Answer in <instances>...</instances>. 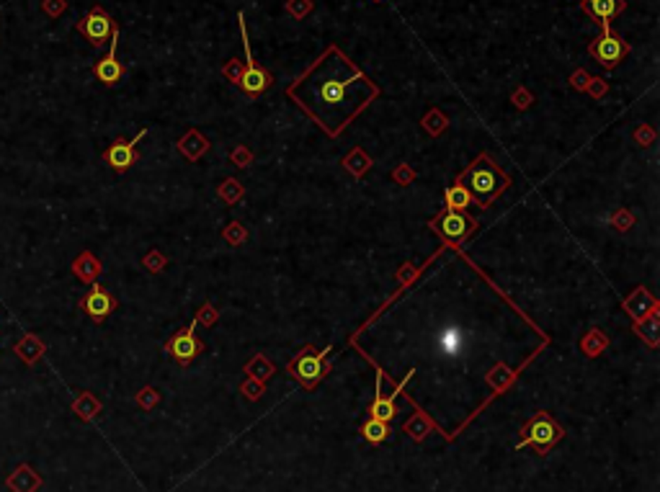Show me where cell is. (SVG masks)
I'll return each instance as SVG.
<instances>
[{
  "mask_svg": "<svg viewBox=\"0 0 660 492\" xmlns=\"http://www.w3.org/2000/svg\"><path fill=\"white\" fill-rule=\"evenodd\" d=\"M563 438H565L563 425L555 423L549 412L539 410V412H534L532 418H529V423L521 428V436H518L516 448L532 446L539 456H547Z\"/></svg>",
  "mask_w": 660,
  "mask_h": 492,
  "instance_id": "3957f363",
  "label": "cell"
},
{
  "mask_svg": "<svg viewBox=\"0 0 660 492\" xmlns=\"http://www.w3.org/2000/svg\"><path fill=\"white\" fill-rule=\"evenodd\" d=\"M44 8H47V13H49V16H57V13H62L65 3H62V0H47Z\"/></svg>",
  "mask_w": 660,
  "mask_h": 492,
  "instance_id": "83f0119b",
  "label": "cell"
},
{
  "mask_svg": "<svg viewBox=\"0 0 660 492\" xmlns=\"http://www.w3.org/2000/svg\"><path fill=\"white\" fill-rule=\"evenodd\" d=\"M286 96L330 137H338L379 96V88L333 44L286 88Z\"/></svg>",
  "mask_w": 660,
  "mask_h": 492,
  "instance_id": "6da1fadb",
  "label": "cell"
},
{
  "mask_svg": "<svg viewBox=\"0 0 660 492\" xmlns=\"http://www.w3.org/2000/svg\"><path fill=\"white\" fill-rule=\"evenodd\" d=\"M75 29L80 31L82 37L88 39V42L96 47V49H101V47H104L106 42L111 39L114 29H116V23H114V18L106 13L104 8L96 6V8H90L88 13L82 16L80 21H78Z\"/></svg>",
  "mask_w": 660,
  "mask_h": 492,
  "instance_id": "ba28073f",
  "label": "cell"
},
{
  "mask_svg": "<svg viewBox=\"0 0 660 492\" xmlns=\"http://www.w3.org/2000/svg\"><path fill=\"white\" fill-rule=\"evenodd\" d=\"M116 42H119V26L114 29L111 39H109V52H106L104 60H98L93 65V73L104 85H116V82L124 78V65L116 60Z\"/></svg>",
  "mask_w": 660,
  "mask_h": 492,
  "instance_id": "7c38bea8",
  "label": "cell"
},
{
  "mask_svg": "<svg viewBox=\"0 0 660 492\" xmlns=\"http://www.w3.org/2000/svg\"><path fill=\"white\" fill-rule=\"evenodd\" d=\"M101 263H98V258L90 250H85V253H80L73 261V273H75L80 281H85V283H93L96 281L98 276H101Z\"/></svg>",
  "mask_w": 660,
  "mask_h": 492,
  "instance_id": "2e32d148",
  "label": "cell"
},
{
  "mask_svg": "<svg viewBox=\"0 0 660 492\" xmlns=\"http://www.w3.org/2000/svg\"><path fill=\"white\" fill-rule=\"evenodd\" d=\"M470 204H472V196L467 194V188L462 186L459 180H454V183L446 188V194H444V207L454 211H465Z\"/></svg>",
  "mask_w": 660,
  "mask_h": 492,
  "instance_id": "ac0fdd59",
  "label": "cell"
},
{
  "mask_svg": "<svg viewBox=\"0 0 660 492\" xmlns=\"http://www.w3.org/2000/svg\"><path fill=\"white\" fill-rule=\"evenodd\" d=\"M238 21H240V34H243V44H245V65H243V73H240V80H238V88L243 90V93H248L250 98L261 96L263 90L269 88L271 82H274V78H271L266 70L261 68V65H255L253 62V54H250V42H248V26H245V16L238 13Z\"/></svg>",
  "mask_w": 660,
  "mask_h": 492,
  "instance_id": "8992f818",
  "label": "cell"
},
{
  "mask_svg": "<svg viewBox=\"0 0 660 492\" xmlns=\"http://www.w3.org/2000/svg\"><path fill=\"white\" fill-rule=\"evenodd\" d=\"M580 3H583L585 13L591 16L593 21L601 26V31L611 29V18L619 16L624 8H627L624 0H580Z\"/></svg>",
  "mask_w": 660,
  "mask_h": 492,
  "instance_id": "4fadbf2b",
  "label": "cell"
},
{
  "mask_svg": "<svg viewBox=\"0 0 660 492\" xmlns=\"http://www.w3.org/2000/svg\"><path fill=\"white\" fill-rule=\"evenodd\" d=\"M145 266L152 271V273H158V271H163V266H165V258L160 253H150L147 258H145Z\"/></svg>",
  "mask_w": 660,
  "mask_h": 492,
  "instance_id": "d4e9b609",
  "label": "cell"
},
{
  "mask_svg": "<svg viewBox=\"0 0 660 492\" xmlns=\"http://www.w3.org/2000/svg\"><path fill=\"white\" fill-rule=\"evenodd\" d=\"M235 157H238V160H240V165H243L248 160V152H245V149H238V152H235Z\"/></svg>",
  "mask_w": 660,
  "mask_h": 492,
  "instance_id": "f1b7e54d",
  "label": "cell"
},
{
  "mask_svg": "<svg viewBox=\"0 0 660 492\" xmlns=\"http://www.w3.org/2000/svg\"><path fill=\"white\" fill-rule=\"evenodd\" d=\"M330 353V348H325V351H315V348H302L297 356H294V361H289V366H286V371H289V376H294V379L300 381L305 389H312L320 384V379H323L325 374H328V366L323 364V358Z\"/></svg>",
  "mask_w": 660,
  "mask_h": 492,
  "instance_id": "277c9868",
  "label": "cell"
},
{
  "mask_svg": "<svg viewBox=\"0 0 660 492\" xmlns=\"http://www.w3.org/2000/svg\"><path fill=\"white\" fill-rule=\"evenodd\" d=\"M225 238H227V240H233V242H240V240H243V227H240L238 222H233V224H230V227L225 230Z\"/></svg>",
  "mask_w": 660,
  "mask_h": 492,
  "instance_id": "4316f807",
  "label": "cell"
},
{
  "mask_svg": "<svg viewBox=\"0 0 660 492\" xmlns=\"http://www.w3.org/2000/svg\"><path fill=\"white\" fill-rule=\"evenodd\" d=\"M377 3H379V0H377Z\"/></svg>",
  "mask_w": 660,
  "mask_h": 492,
  "instance_id": "f546056e",
  "label": "cell"
},
{
  "mask_svg": "<svg viewBox=\"0 0 660 492\" xmlns=\"http://www.w3.org/2000/svg\"><path fill=\"white\" fill-rule=\"evenodd\" d=\"M194 330H196V322L194 325H188V328L178 330V333L165 343V351L171 353V358H176L181 366H188L196 356H199V353L204 351L202 340L196 338Z\"/></svg>",
  "mask_w": 660,
  "mask_h": 492,
  "instance_id": "30bf717a",
  "label": "cell"
},
{
  "mask_svg": "<svg viewBox=\"0 0 660 492\" xmlns=\"http://www.w3.org/2000/svg\"><path fill=\"white\" fill-rule=\"evenodd\" d=\"M382 381H384V374L377 371L374 402H372V407H369V415H372L374 420L390 423V420H395V412H398V407H395V395H392V397H384L382 395Z\"/></svg>",
  "mask_w": 660,
  "mask_h": 492,
  "instance_id": "9a60e30c",
  "label": "cell"
},
{
  "mask_svg": "<svg viewBox=\"0 0 660 492\" xmlns=\"http://www.w3.org/2000/svg\"><path fill=\"white\" fill-rule=\"evenodd\" d=\"M42 485H44L42 474L34 467H29V464H18L6 477V487L11 492H39Z\"/></svg>",
  "mask_w": 660,
  "mask_h": 492,
  "instance_id": "5bb4252c",
  "label": "cell"
},
{
  "mask_svg": "<svg viewBox=\"0 0 660 492\" xmlns=\"http://www.w3.org/2000/svg\"><path fill=\"white\" fill-rule=\"evenodd\" d=\"M310 8H312L310 0H289V3H286V11H289L294 18H305V16L310 13Z\"/></svg>",
  "mask_w": 660,
  "mask_h": 492,
  "instance_id": "603a6c76",
  "label": "cell"
},
{
  "mask_svg": "<svg viewBox=\"0 0 660 492\" xmlns=\"http://www.w3.org/2000/svg\"><path fill=\"white\" fill-rule=\"evenodd\" d=\"M137 402L142 405V407H152V405L158 402V395H155V389H142V395L137 397Z\"/></svg>",
  "mask_w": 660,
  "mask_h": 492,
  "instance_id": "484cf974",
  "label": "cell"
},
{
  "mask_svg": "<svg viewBox=\"0 0 660 492\" xmlns=\"http://www.w3.org/2000/svg\"><path fill=\"white\" fill-rule=\"evenodd\" d=\"M222 73H225L227 78H230V80L238 85V80H240V73H243V65L238 60H230V65H225V70H222Z\"/></svg>",
  "mask_w": 660,
  "mask_h": 492,
  "instance_id": "cb8c5ba5",
  "label": "cell"
},
{
  "mask_svg": "<svg viewBox=\"0 0 660 492\" xmlns=\"http://www.w3.org/2000/svg\"><path fill=\"white\" fill-rule=\"evenodd\" d=\"M426 129L431 132V135H441L444 129H446V119H444L439 111H431L426 119Z\"/></svg>",
  "mask_w": 660,
  "mask_h": 492,
  "instance_id": "7402d4cb",
  "label": "cell"
},
{
  "mask_svg": "<svg viewBox=\"0 0 660 492\" xmlns=\"http://www.w3.org/2000/svg\"><path fill=\"white\" fill-rule=\"evenodd\" d=\"M80 309L88 314L93 322H104L106 317H109V314L116 309V299H114L111 294L104 289V286L93 283L88 294L80 299Z\"/></svg>",
  "mask_w": 660,
  "mask_h": 492,
  "instance_id": "8fae6325",
  "label": "cell"
},
{
  "mask_svg": "<svg viewBox=\"0 0 660 492\" xmlns=\"http://www.w3.org/2000/svg\"><path fill=\"white\" fill-rule=\"evenodd\" d=\"M142 137H147V129H142V132H137L135 140H124V137H116V140L109 144V149L104 152V160L109 165H111L116 173H124L129 171L132 165L140 160V152H137V144H140V140Z\"/></svg>",
  "mask_w": 660,
  "mask_h": 492,
  "instance_id": "9c48e42d",
  "label": "cell"
},
{
  "mask_svg": "<svg viewBox=\"0 0 660 492\" xmlns=\"http://www.w3.org/2000/svg\"><path fill=\"white\" fill-rule=\"evenodd\" d=\"M428 227H431L434 232H439L444 242H449V245H462V242H465V240L477 230V222H475L472 216H467L465 211H454V209H446V207H444V209L439 211L431 222H428Z\"/></svg>",
  "mask_w": 660,
  "mask_h": 492,
  "instance_id": "5b68a950",
  "label": "cell"
},
{
  "mask_svg": "<svg viewBox=\"0 0 660 492\" xmlns=\"http://www.w3.org/2000/svg\"><path fill=\"white\" fill-rule=\"evenodd\" d=\"M462 345H465V340H462V333H459V330H446V333L439 338V351H444V353H459Z\"/></svg>",
  "mask_w": 660,
  "mask_h": 492,
  "instance_id": "44dd1931",
  "label": "cell"
},
{
  "mask_svg": "<svg viewBox=\"0 0 660 492\" xmlns=\"http://www.w3.org/2000/svg\"><path fill=\"white\" fill-rule=\"evenodd\" d=\"M457 180L467 188L472 202H477V207H482V209H488L490 204L511 186V178L493 163V157L488 152H480L477 160H472L470 168Z\"/></svg>",
  "mask_w": 660,
  "mask_h": 492,
  "instance_id": "7a4b0ae2",
  "label": "cell"
},
{
  "mask_svg": "<svg viewBox=\"0 0 660 492\" xmlns=\"http://www.w3.org/2000/svg\"><path fill=\"white\" fill-rule=\"evenodd\" d=\"M16 356L21 358L23 364L34 366L39 361V358L44 356V343L39 340L37 336H31V333H26V336L16 343Z\"/></svg>",
  "mask_w": 660,
  "mask_h": 492,
  "instance_id": "e0dca14e",
  "label": "cell"
},
{
  "mask_svg": "<svg viewBox=\"0 0 660 492\" xmlns=\"http://www.w3.org/2000/svg\"><path fill=\"white\" fill-rule=\"evenodd\" d=\"M588 54L593 60L604 65L606 70H614L619 62L630 54V42H624L622 37H616L614 31H601L599 39H593L591 47H588Z\"/></svg>",
  "mask_w": 660,
  "mask_h": 492,
  "instance_id": "52a82bcc",
  "label": "cell"
},
{
  "mask_svg": "<svg viewBox=\"0 0 660 492\" xmlns=\"http://www.w3.org/2000/svg\"><path fill=\"white\" fill-rule=\"evenodd\" d=\"M361 433H364V438H367L369 443L379 446V443H384V441H387V436H390V428H387V423H382V420L369 418L367 423L361 425Z\"/></svg>",
  "mask_w": 660,
  "mask_h": 492,
  "instance_id": "ffe728a7",
  "label": "cell"
},
{
  "mask_svg": "<svg viewBox=\"0 0 660 492\" xmlns=\"http://www.w3.org/2000/svg\"><path fill=\"white\" fill-rule=\"evenodd\" d=\"M73 412H75L78 418H82V420H93L98 412H101V402H98V400L90 395V392H82L75 402H73Z\"/></svg>",
  "mask_w": 660,
  "mask_h": 492,
  "instance_id": "d6986e66",
  "label": "cell"
}]
</instances>
